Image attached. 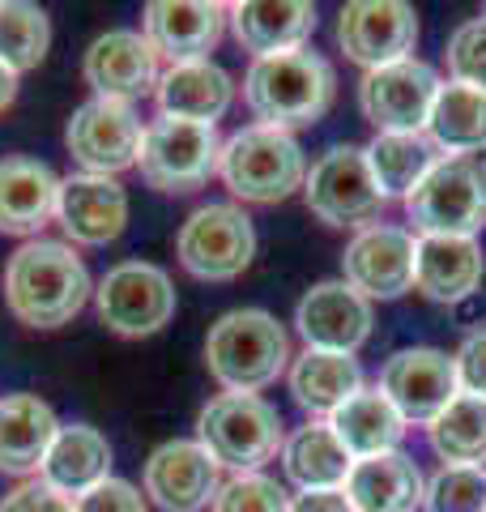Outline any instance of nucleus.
Instances as JSON below:
<instances>
[{
  "label": "nucleus",
  "instance_id": "24",
  "mask_svg": "<svg viewBox=\"0 0 486 512\" xmlns=\"http://www.w3.org/2000/svg\"><path fill=\"white\" fill-rule=\"evenodd\" d=\"M342 491L350 495L354 512H414L423 508L427 478L410 453L393 448V453L354 461Z\"/></svg>",
  "mask_w": 486,
  "mask_h": 512
},
{
  "label": "nucleus",
  "instance_id": "5",
  "mask_svg": "<svg viewBox=\"0 0 486 512\" xmlns=\"http://www.w3.org/2000/svg\"><path fill=\"white\" fill-rule=\"evenodd\" d=\"M405 218L418 235L478 239L486 227V154H440L405 197Z\"/></svg>",
  "mask_w": 486,
  "mask_h": 512
},
{
  "label": "nucleus",
  "instance_id": "27",
  "mask_svg": "<svg viewBox=\"0 0 486 512\" xmlns=\"http://www.w3.org/2000/svg\"><path fill=\"white\" fill-rule=\"evenodd\" d=\"M103 478H111V444H107L103 431L90 427V423L60 427L52 448H47V457H43V466H39V483L77 500L81 491L99 487Z\"/></svg>",
  "mask_w": 486,
  "mask_h": 512
},
{
  "label": "nucleus",
  "instance_id": "32",
  "mask_svg": "<svg viewBox=\"0 0 486 512\" xmlns=\"http://www.w3.org/2000/svg\"><path fill=\"white\" fill-rule=\"evenodd\" d=\"M367 150V167L371 180L388 197H410V192L423 184V175L435 167V146L427 141V133H376V141Z\"/></svg>",
  "mask_w": 486,
  "mask_h": 512
},
{
  "label": "nucleus",
  "instance_id": "1",
  "mask_svg": "<svg viewBox=\"0 0 486 512\" xmlns=\"http://www.w3.org/2000/svg\"><path fill=\"white\" fill-rule=\"evenodd\" d=\"M90 295V269L64 239H26L5 265V303L26 329L69 325Z\"/></svg>",
  "mask_w": 486,
  "mask_h": 512
},
{
  "label": "nucleus",
  "instance_id": "19",
  "mask_svg": "<svg viewBox=\"0 0 486 512\" xmlns=\"http://www.w3.org/2000/svg\"><path fill=\"white\" fill-rule=\"evenodd\" d=\"M141 35L150 39L158 60H209V52L226 35V5L218 0H150L141 13Z\"/></svg>",
  "mask_w": 486,
  "mask_h": 512
},
{
  "label": "nucleus",
  "instance_id": "13",
  "mask_svg": "<svg viewBox=\"0 0 486 512\" xmlns=\"http://www.w3.org/2000/svg\"><path fill=\"white\" fill-rule=\"evenodd\" d=\"M337 47L367 73L410 60L418 47V13L405 0H354L337 13Z\"/></svg>",
  "mask_w": 486,
  "mask_h": 512
},
{
  "label": "nucleus",
  "instance_id": "40",
  "mask_svg": "<svg viewBox=\"0 0 486 512\" xmlns=\"http://www.w3.org/2000/svg\"><path fill=\"white\" fill-rule=\"evenodd\" d=\"M457 363V384L461 393H474V397H486V329L469 333L461 342V350L452 355Z\"/></svg>",
  "mask_w": 486,
  "mask_h": 512
},
{
  "label": "nucleus",
  "instance_id": "30",
  "mask_svg": "<svg viewBox=\"0 0 486 512\" xmlns=\"http://www.w3.org/2000/svg\"><path fill=\"white\" fill-rule=\"evenodd\" d=\"M329 427H333V436L346 444V453L354 461L393 453V448L401 444V436H405V419L397 414V406L384 397L380 384L376 389H367L363 384V389L354 393L342 410L329 414Z\"/></svg>",
  "mask_w": 486,
  "mask_h": 512
},
{
  "label": "nucleus",
  "instance_id": "37",
  "mask_svg": "<svg viewBox=\"0 0 486 512\" xmlns=\"http://www.w3.org/2000/svg\"><path fill=\"white\" fill-rule=\"evenodd\" d=\"M444 60H448L452 82L474 86L486 94V18H469L452 30Z\"/></svg>",
  "mask_w": 486,
  "mask_h": 512
},
{
  "label": "nucleus",
  "instance_id": "20",
  "mask_svg": "<svg viewBox=\"0 0 486 512\" xmlns=\"http://www.w3.org/2000/svg\"><path fill=\"white\" fill-rule=\"evenodd\" d=\"M56 222L73 244L103 248L128 227V192L111 175H69V180H60Z\"/></svg>",
  "mask_w": 486,
  "mask_h": 512
},
{
  "label": "nucleus",
  "instance_id": "31",
  "mask_svg": "<svg viewBox=\"0 0 486 512\" xmlns=\"http://www.w3.org/2000/svg\"><path fill=\"white\" fill-rule=\"evenodd\" d=\"M423 133L444 154H482L486 150V94L461 82H440V94L431 103Z\"/></svg>",
  "mask_w": 486,
  "mask_h": 512
},
{
  "label": "nucleus",
  "instance_id": "22",
  "mask_svg": "<svg viewBox=\"0 0 486 512\" xmlns=\"http://www.w3.org/2000/svg\"><path fill=\"white\" fill-rule=\"evenodd\" d=\"M60 175L30 154L0 158V235L39 239V231L56 218Z\"/></svg>",
  "mask_w": 486,
  "mask_h": 512
},
{
  "label": "nucleus",
  "instance_id": "9",
  "mask_svg": "<svg viewBox=\"0 0 486 512\" xmlns=\"http://www.w3.org/2000/svg\"><path fill=\"white\" fill-rule=\"evenodd\" d=\"M175 256L192 278L201 282H231L256 256V227L248 210H239L231 201H209L197 205L180 235H175Z\"/></svg>",
  "mask_w": 486,
  "mask_h": 512
},
{
  "label": "nucleus",
  "instance_id": "35",
  "mask_svg": "<svg viewBox=\"0 0 486 512\" xmlns=\"http://www.w3.org/2000/svg\"><path fill=\"white\" fill-rule=\"evenodd\" d=\"M427 512H486V470L482 466H440L423 491Z\"/></svg>",
  "mask_w": 486,
  "mask_h": 512
},
{
  "label": "nucleus",
  "instance_id": "28",
  "mask_svg": "<svg viewBox=\"0 0 486 512\" xmlns=\"http://www.w3.org/2000/svg\"><path fill=\"white\" fill-rule=\"evenodd\" d=\"M286 384H290V397H295L312 419H329L333 410H342L350 397L363 389V367L354 355L307 346L299 359H290Z\"/></svg>",
  "mask_w": 486,
  "mask_h": 512
},
{
  "label": "nucleus",
  "instance_id": "41",
  "mask_svg": "<svg viewBox=\"0 0 486 512\" xmlns=\"http://www.w3.org/2000/svg\"><path fill=\"white\" fill-rule=\"evenodd\" d=\"M286 512H354V504H350V495L342 487H329V491H299V495H290Z\"/></svg>",
  "mask_w": 486,
  "mask_h": 512
},
{
  "label": "nucleus",
  "instance_id": "6",
  "mask_svg": "<svg viewBox=\"0 0 486 512\" xmlns=\"http://www.w3.org/2000/svg\"><path fill=\"white\" fill-rule=\"evenodd\" d=\"M197 440L222 470L256 474L282 453L286 423L261 393H218L197 414Z\"/></svg>",
  "mask_w": 486,
  "mask_h": 512
},
{
  "label": "nucleus",
  "instance_id": "42",
  "mask_svg": "<svg viewBox=\"0 0 486 512\" xmlns=\"http://www.w3.org/2000/svg\"><path fill=\"white\" fill-rule=\"evenodd\" d=\"M13 99H18V73L0 64V111H9Z\"/></svg>",
  "mask_w": 486,
  "mask_h": 512
},
{
  "label": "nucleus",
  "instance_id": "2",
  "mask_svg": "<svg viewBox=\"0 0 486 512\" xmlns=\"http://www.w3.org/2000/svg\"><path fill=\"white\" fill-rule=\"evenodd\" d=\"M337 99V73L320 52H286L252 60L243 73V103L256 116V124L295 133L329 116Z\"/></svg>",
  "mask_w": 486,
  "mask_h": 512
},
{
  "label": "nucleus",
  "instance_id": "39",
  "mask_svg": "<svg viewBox=\"0 0 486 512\" xmlns=\"http://www.w3.org/2000/svg\"><path fill=\"white\" fill-rule=\"evenodd\" d=\"M0 512H73V500L52 491L47 483H39V478H30V483L13 487L5 500H0Z\"/></svg>",
  "mask_w": 486,
  "mask_h": 512
},
{
  "label": "nucleus",
  "instance_id": "17",
  "mask_svg": "<svg viewBox=\"0 0 486 512\" xmlns=\"http://www.w3.org/2000/svg\"><path fill=\"white\" fill-rule=\"evenodd\" d=\"M81 77L94 90V99H111V103H128L158 90V52L141 30H107L86 47L81 60Z\"/></svg>",
  "mask_w": 486,
  "mask_h": 512
},
{
  "label": "nucleus",
  "instance_id": "11",
  "mask_svg": "<svg viewBox=\"0 0 486 512\" xmlns=\"http://www.w3.org/2000/svg\"><path fill=\"white\" fill-rule=\"evenodd\" d=\"M435 94H440V73L427 60L410 56L363 73L359 111L367 124H376V133H423Z\"/></svg>",
  "mask_w": 486,
  "mask_h": 512
},
{
  "label": "nucleus",
  "instance_id": "14",
  "mask_svg": "<svg viewBox=\"0 0 486 512\" xmlns=\"http://www.w3.org/2000/svg\"><path fill=\"white\" fill-rule=\"evenodd\" d=\"M414 231L376 222L354 231L342 252V282L354 286L363 299H401L414 291Z\"/></svg>",
  "mask_w": 486,
  "mask_h": 512
},
{
  "label": "nucleus",
  "instance_id": "21",
  "mask_svg": "<svg viewBox=\"0 0 486 512\" xmlns=\"http://www.w3.org/2000/svg\"><path fill=\"white\" fill-rule=\"evenodd\" d=\"M226 26L243 52H252V60L286 56L312 39L316 5L307 0H239V5H226Z\"/></svg>",
  "mask_w": 486,
  "mask_h": 512
},
{
  "label": "nucleus",
  "instance_id": "38",
  "mask_svg": "<svg viewBox=\"0 0 486 512\" xmlns=\"http://www.w3.org/2000/svg\"><path fill=\"white\" fill-rule=\"evenodd\" d=\"M73 512H150V508H145V495L133 483H124V478H103L99 487L77 495Z\"/></svg>",
  "mask_w": 486,
  "mask_h": 512
},
{
  "label": "nucleus",
  "instance_id": "33",
  "mask_svg": "<svg viewBox=\"0 0 486 512\" xmlns=\"http://www.w3.org/2000/svg\"><path fill=\"white\" fill-rule=\"evenodd\" d=\"M427 440L444 457V466H482L486 461V397L457 393L427 423Z\"/></svg>",
  "mask_w": 486,
  "mask_h": 512
},
{
  "label": "nucleus",
  "instance_id": "3",
  "mask_svg": "<svg viewBox=\"0 0 486 512\" xmlns=\"http://www.w3.org/2000/svg\"><path fill=\"white\" fill-rule=\"evenodd\" d=\"M290 333L261 308L222 312L205 333V367L226 393H261L290 367Z\"/></svg>",
  "mask_w": 486,
  "mask_h": 512
},
{
  "label": "nucleus",
  "instance_id": "8",
  "mask_svg": "<svg viewBox=\"0 0 486 512\" xmlns=\"http://www.w3.org/2000/svg\"><path fill=\"white\" fill-rule=\"evenodd\" d=\"M218 154H222L218 124L158 116L154 124H145L137 171L158 192H192L209 175H218Z\"/></svg>",
  "mask_w": 486,
  "mask_h": 512
},
{
  "label": "nucleus",
  "instance_id": "7",
  "mask_svg": "<svg viewBox=\"0 0 486 512\" xmlns=\"http://www.w3.org/2000/svg\"><path fill=\"white\" fill-rule=\"evenodd\" d=\"M303 201L324 227H376L384 214V192L371 180L363 146H333L324 150L303 180Z\"/></svg>",
  "mask_w": 486,
  "mask_h": 512
},
{
  "label": "nucleus",
  "instance_id": "4",
  "mask_svg": "<svg viewBox=\"0 0 486 512\" xmlns=\"http://www.w3.org/2000/svg\"><path fill=\"white\" fill-rule=\"evenodd\" d=\"M218 175L235 201L278 205L303 188L307 158L295 133H282V128L269 124H248L222 141Z\"/></svg>",
  "mask_w": 486,
  "mask_h": 512
},
{
  "label": "nucleus",
  "instance_id": "16",
  "mask_svg": "<svg viewBox=\"0 0 486 512\" xmlns=\"http://www.w3.org/2000/svg\"><path fill=\"white\" fill-rule=\"evenodd\" d=\"M145 500L162 512H205L222 487V466L201 440H167L145 461Z\"/></svg>",
  "mask_w": 486,
  "mask_h": 512
},
{
  "label": "nucleus",
  "instance_id": "34",
  "mask_svg": "<svg viewBox=\"0 0 486 512\" xmlns=\"http://www.w3.org/2000/svg\"><path fill=\"white\" fill-rule=\"evenodd\" d=\"M52 43V18L30 0H0V64L13 73L39 69Z\"/></svg>",
  "mask_w": 486,
  "mask_h": 512
},
{
  "label": "nucleus",
  "instance_id": "10",
  "mask_svg": "<svg viewBox=\"0 0 486 512\" xmlns=\"http://www.w3.org/2000/svg\"><path fill=\"white\" fill-rule=\"evenodd\" d=\"M94 308L120 338H154L175 316V282L162 265L120 261L94 286Z\"/></svg>",
  "mask_w": 486,
  "mask_h": 512
},
{
  "label": "nucleus",
  "instance_id": "26",
  "mask_svg": "<svg viewBox=\"0 0 486 512\" xmlns=\"http://www.w3.org/2000/svg\"><path fill=\"white\" fill-rule=\"evenodd\" d=\"M56 431H60V419L43 397L35 393L0 397V474H13V478L39 474Z\"/></svg>",
  "mask_w": 486,
  "mask_h": 512
},
{
  "label": "nucleus",
  "instance_id": "23",
  "mask_svg": "<svg viewBox=\"0 0 486 512\" xmlns=\"http://www.w3.org/2000/svg\"><path fill=\"white\" fill-rule=\"evenodd\" d=\"M486 256L478 239L418 235L414 248V291L431 303H461L482 286Z\"/></svg>",
  "mask_w": 486,
  "mask_h": 512
},
{
  "label": "nucleus",
  "instance_id": "25",
  "mask_svg": "<svg viewBox=\"0 0 486 512\" xmlns=\"http://www.w3.org/2000/svg\"><path fill=\"white\" fill-rule=\"evenodd\" d=\"M158 111L175 120H197V124H218L235 99V82L231 73L214 60H188V64H171L158 77Z\"/></svg>",
  "mask_w": 486,
  "mask_h": 512
},
{
  "label": "nucleus",
  "instance_id": "15",
  "mask_svg": "<svg viewBox=\"0 0 486 512\" xmlns=\"http://www.w3.org/2000/svg\"><path fill=\"white\" fill-rule=\"evenodd\" d=\"M380 389L384 397L397 406V414L405 423H431L452 397L461 393L457 384V363L452 355L435 346H405L393 350L384 359V372H380Z\"/></svg>",
  "mask_w": 486,
  "mask_h": 512
},
{
  "label": "nucleus",
  "instance_id": "18",
  "mask_svg": "<svg viewBox=\"0 0 486 512\" xmlns=\"http://www.w3.org/2000/svg\"><path fill=\"white\" fill-rule=\"evenodd\" d=\"M376 325L371 299H363L346 282H316L303 291L295 308V329L312 350H337V355H354Z\"/></svg>",
  "mask_w": 486,
  "mask_h": 512
},
{
  "label": "nucleus",
  "instance_id": "12",
  "mask_svg": "<svg viewBox=\"0 0 486 512\" xmlns=\"http://www.w3.org/2000/svg\"><path fill=\"white\" fill-rule=\"evenodd\" d=\"M141 137H145L141 116L128 103H111V99H86L73 111L69 128H64V146L81 163V171L111 175V180L128 167H137Z\"/></svg>",
  "mask_w": 486,
  "mask_h": 512
},
{
  "label": "nucleus",
  "instance_id": "36",
  "mask_svg": "<svg viewBox=\"0 0 486 512\" xmlns=\"http://www.w3.org/2000/svg\"><path fill=\"white\" fill-rule=\"evenodd\" d=\"M290 508V491L269 474H231L218 487L209 512H286Z\"/></svg>",
  "mask_w": 486,
  "mask_h": 512
},
{
  "label": "nucleus",
  "instance_id": "29",
  "mask_svg": "<svg viewBox=\"0 0 486 512\" xmlns=\"http://www.w3.org/2000/svg\"><path fill=\"white\" fill-rule=\"evenodd\" d=\"M350 466H354V457L346 453V444L333 436L329 419L303 423L282 440V470L299 491L346 487Z\"/></svg>",
  "mask_w": 486,
  "mask_h": 512
}]
</instances>
